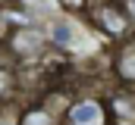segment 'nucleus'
Instances as JSON below:
<instances>
[{
  "label": "nucleus",
  "instance_id": "nucleus-1",
  "mask_svg": "<svg viewBox=\"0 0 135 125\" xmlns=\"http://www.w3.org/2000/svg\"><path fill=\"white\" fill-rule=\"evenodd\" d=\"M3 53L16 69H32V66H44L50 56V44H47V28L41 22H22L13 25L6 34Z\"/></svg>",
  "mask_w": 135,
  "mask_h": 125
},
{
  "label": "nucleus",
  "instance_id": "nucleus-12",
  "mask_svg": "<svg viewBox=\"0 0 135 125\" xmlns=\"http://www.w3.org/2000/svg\"><path fill=\"white\" fill-rule=\"evenodd\" d=\"M9 28H13V22H9V19L0 13V47L6 44V34H9Z\"/></svg>",
  "mask_w": 135,
  "mask_h": 125
},
{
  "label": "nucleus",
  "instance_id": "nucleus-2",
  "mask_svg": "<svg viewBox=\"0 0 135 125\" xmlns=\"http://www.w3.org/2000/svg\"><path fill=\"white\" fill-rule=\"evenodd\" d=\"M82 22L88 25V31L101 41V47H107V50L116 47L119 41H126L129 34H135L116 0H91V6L82 16Z\"/></svg>",
  "mask_w": 135,
  "mask_h": 125
},
{
  "label": "nucleus",
  "instance_id": "nucleus-5",
  "mask_svg": "<svg viewBox=\"0 0 135 125\" xmlns=\"http://www.w3.org/2000/svg\"><path fill=\"white\" fill-rule=\"evenodd\" d=\"M44 28H47V44H50V53L69 56V53L79 47V38L88 31V25H82V31H79V19L57 13V16H54Z\"/></svg>",
  "mask_w": 135,
  "mask_h": 125
},
{
  "label": "nucleus",
  "instance_id": "nucleus-7",
  "mask_svg": "<svg viewBox=\"0 0 135 125\" xmlns=\"http://www.w3.org/2000/svg\"><path fill=\"white\" fill-rule=\"evenodd\" d=\"M19 125H63V119L54 116L41 100H25L19 113Z\"/></svg>",
  "mask_w": 135,
  "mask_h": 125
},
{
  "label": "nucleus",
  "instance_id": "nucleus-3",
  "mask_svg": "<svg viewBox=\"0 0 135 125\" xmlns=\"http://www.w3.org/2000/svg\"><path fill=\"white\" fill-rule=\"evenodd\" d=\"M63 125H113L107 106H104V91L75 88V97L63 113Z\"/></svg>",
  "mask_w": 135,
  "mask_h": 125
},
{
  "label": "nucleus",
  "instance_id": "nucleus-8",
  "mask_svg": "<svg viewBox=\"0 0 135 125\" xmlns=\"http://www.w3.org/2000/svg\"><path fill=\"white\" fill-rule=\"evenodd\" d=\"M16 97H19V72H16V66H0V103L16 100Z\"/></svg>",
  "mask_w": 135,
  "mask_h": 125
},
{
  "label": "nucleus",
  "instance_id": "nucleus-11",
  "mask_svg": "<svg viewBox=\"0 0 135 125\" xmlns=\"http://www.w3.org/2000/svg\"><path fill=\"white\" fill-rule=\"evenodd\" d=\"M119 3V9L126 13V19H129V25H132V31H135V0H116Z\"/></svg>",
  "mask_w": 135,
  "mask_h": 125
},
{
  "label": "nucleus",
  "instance_id": "nucleus-9",
  "mask_svg": "<svg viewBox=\"0 0 135 125\" xmlns=\"http://www.w3.org/2000/svg\"><path fill=\"white\" fill-rule=\"evenodd\" d=\"M54 3H57V13L72 16V19H82L91 6V0H54Z\"/></svg>",
  "mask_w": 135,
  "mask_h": 125
},
{
  "label": "nucleus",
  "instance_id": "nucleus-6",
  "mask_svg": "<svg viewBox=\"0 0 135 125\" xmlns=\"http://www.w3.org/2000/svg\"><path fill=\"white\" fill-rule=\"evenodd\" d=\"M104 106H107L113 125H135V91L110 85L104 91Z\"/></svg>",
  "mask_w": 135,
  "mask_h": 125
},
{
  "label": "nucleus",
  "instance_id": "nucleus-10",
  "mask_svg": "<svg viewBox=\"0 0 135 125\" xmlns=\"http://www.w3.org/2000/svg\"><path fill=\"white\" fill-rule=\"evenodd\" d=\"M22 103L25 100H3L0 103V125H19V113H22Z\"/></svg>",
  "mask_w": 135,
  "mask_h": 125
},
{
  "label": "nucleus",
  "instance_id": "nucleus-4",
  "mask_svg": "<svg viewBox=\"0 0 135 125\" xmlns=\"http://www.w3.org/2000/svg\"><path fill=\"white\" fill-rule=\"evenodd\" d=\"M107 75L116 88L135 91V34L107 50Z\"/></svg>",
  "mask_w": 135,
  "mask_h": 125
}]
</instances>
